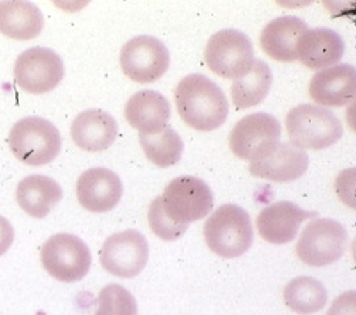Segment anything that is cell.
<instances>
[{"label":"cell","mask_w":356,"mask_h":315,"mask_svg":"<svg viewBox=\"0 0 356 315\" xmlns=\"http://www.w3.org/2000/svg\"><path fill=\"white\" fill-rule=\"evenodd\" d=\"M178 115L194 130L212 131L225 123L229 102L224 91L208 76L191 74L174 91Z\"/></svg>","instance_id":"cell-1"},{"label":"cell","mask_w":356,"mask_h":315,"mask_svg":"<svg viewBox=\"0 0 356 315\" xmlns=\"http://www.w3.org/2000/svg\"><path fill=\"white\" fill-rule=\"evenodd\" d=\"M204 236L215 255L224 259L239 257L253 243L250 216L238 205H222L205 222Z\"/></svg>","instance_id":"cell-2"},{"label":"cell","mask_w":356,"mask_h":315,"mask_svg":"<svg viewBox=\"0 0 356 315\" xmlns=\"http://www.w3.org/2000/svg\"><path fill=\"white\" fill-rule=\"evenodd\" d=\"M291 145L304 150H323L334 146L343 134L342 122L330 109L316 105H298L286 116Z\"/></svg>","instance_id":"cell-3"},{"label":"cell","mask_w":356,"mask_h":315,"mask_svg":"<svg viewBox=\"0 0 356 315\" xmlns=\"http://www.w3.org/2000/svg\"><path fill=\"white\" fill-rule=\"evenodd\" d=\"M9 146L19 161L40 167L58 157L63 140L58 129L50 120L29 116L13 124L9 133Z\"/></svg>","instance_id":"cell-4"},{"label":"cell","mask_w":356,"mask_h":315,"mask_svg":"<svg viewBox=\"0 0 356 315\" xmlns=\"http://www.w3.org/2000/svg\"><path fill=\"white\" fill-rule=\"evenodd\" d=\"M205 63L218 76L236 81L245 76L254 63L253 44L239 30H220L207 42Z\"/></svg>","instance_id":"cell-5"},{"label":"cell","mask_w":356,"mask_h":315,"mask_svg":"<svg viewBox=\"0 0 356 315\" xmlns=\"http://www.w3.org/2000/svg\"><path fill=\"white\" fill-rule=\"evenodd\" d=\"M165 215L178 225H187L205 218L213 208V194L202 179L191 175L177 177L160 195Z\"/></svg>","instance_id":"cell-6"},{"label":"cell","mask_w":356,"mask_h":315,"mask_svg":"<svg viewBox=\"0 0 356 315\" xmlns=\"http://www.w3.org/2000/svg\"><path fill=\"white\" fill-rule=\"evenodd\" d=\"M348 232L342 223L323 218L309 222L296 246L298 259L313 267H323L338 261L346 252Z\"/></svg>","instance_id":"cell-7"},{"label":"cell","mask_w":356,"mask_h":315,"mask_svg":"<svg viewBox=\"0 0 356 315\" xmlns=\"http://www.w3.org/2000/svg\"><path fill=\"white\" fill-rule=\"evenodd\" d=\"M41 263L46 272L58 282L82 280L91 268V250L82 239L71 234H57L41 248Z\"/></svg>","instance_id":"cell-8"},{"label":"cell","mask_w":356,"mask_h":315,"mask_svg":"<svg viewBox=\"0 0 356 315\" xmlns=\"http://www.w3.org/2000/svg\"><path fill=\"white\" fill-rule=\"evenodd\" d=\"M282 136L280 122L269 113H252L242 118L229 134L232 153L246 161H257L269 156L279 145Z\"/></svg>","instance_id":"cell-9"},{"label":"cell","mask_w":356,"mask_h":315,"mask_svg":"<svg viewBox=\"0 0 356 315\" xmlns=\"http://www.w3.org/2000/svg\"><path fill=\"white\" fill-rule=\"evenodd\" d=\"M65 74L63 58L46 47H33L22 53L15 64V81L24 92L41 95L53 91Z\"/></svg>","instance_id":"cell-10"},{"label":"cell","mask_w":356,"mask_h":315,"mask_svg":"<svg viewBox=\"0 0 356 315\" xmlns=\"http://www.w3.org/2000/svg\"><path fill=\"white\" fill-rule=\"evenodd\" d=\"M123 74L139 83L160 79L170 67V53L164 44L152 35H138L129 40L120 51Z\"/></svg>","instance_id":"cell-11"},{"label":"cell","mask_w":356,"mask_h":315,"mask_svg":"<svg viewBox=\"0 0 356 315\" xmlns=\"http://www.w3.org/2000/svg\"><path fill=\"white\" fill-rule=\"evenodd\" d=\"M149 253L146 238L135 229H129L109 236L101 248L99 259L108 273L120 279H131L143 272Z\"/></svg>","instance_id":"cell-12"},{"label":"cell","mask_w":356,"mask_h":315,"mask_svg":"<svg viewBox=\"0 0 356 315\" xmlns=\"http://www.w3.org/2000/svg\"><path fill=\"white\" fill-rule=\"evenodd\" d=\"M123 195L119 175L108 168H89L76 181V197L82 208L94 213L112 211Z\"/></svg>","instance_id":"cell-13"},{"label":"cell","mask_w":356,"mask_h":315,"mask_svg":"<svg viewBox=\"0 0 356 315\" xmlns=\"http://www.w3.org/2000/svg\"><path fill=\"white\" fill-rule=\"evenodd\" d=\"M317 212H308L294 202L280 201L260 211L256 225L260 236L269 243L284 245L296 239L300 225L316 218Z\"/></svg>","instance_id":"cell-14"},{"label":"cell","mask_w":356,"mask_h":315,"mask_svg":"<svg viewBox=\"0 0 356 315\" xmlns=\"http://www.w3.org/2000/svg\"><path fill=\"white\" fill-rule=\"evenodd\" d=\"M356 72L350 64H338L317 72L309 81V97L316 104L341 108L355 98Z\"/></svg>","instance_id":"cell-15"},{"label":"cell","mask_w":356,"mask_h":315,"mask_svg":"<svg viewBox=\"0 0 356 315\" xmlns=\"http://www.w3.org/2000/svg\"><path fill=\"white\" fill-rule=\"evenodd\" d=\"M308 154L291 143H280L269 156L252 161L249 171L257 178L273 183H293L308 168Z\"/></svg>","instance_id":"cell-16"},{"label":"cell","mask_w":356,"mask_h":315,"mask_svg":"<svg viewBox=\"0 0 356 315\" xmlns=\"http://www.w3.org/2000/svg\"><path fill=\"white\" fill-rule=\"evenodd\" d=\"M345 42L332 29L307 30L297 46V60L309 70H327L343 57Z\"/></svg>","instance_id":"cell-17"},{"label":"cell","mask_w":356,"mask_h":315,"mask_svg":"<svg viewBox=\"0 0 356 315\" xmlns=\"http://www.w3.org/2000/svg\"><path fill=\"white\" fill-rule=\"evenodd\" d=\"M74 143L85 152L109 149L118 138V123L112 115L99 109L81 112L71 124Z\"/></svg>","instance_id":"cell-18"},{"label":"cell","mask_w":356,"mask_h":315,"mask_svg":"<svg viewBox=\"0 0 356 315\" xmlns=\"http://www.w3.org/2000/svg\"><path fill=\"white\" fill-rule=\"evenodd\" d=\"M307 30V23L296 16L277 17L261 31V50L275 61L293 63L297 60L298 41Z\"/></svg>","instance_id":"cell-19"},{"label":"cell","mask_w":356,"mask_h":315,"mask_svg":"<svg viewBox=\"0 0 356 315\" xmlns=\"http://www.w3.org/2000/svg\"><path fill=\"white\" fill-rule=\"evenodd\" d=\"M126 120L140 134L159 133L168 124L171 108L168 101L152 89L136 92L124 106Z\"/></svg>","instance_id":"cell-20"},{"label":"cell","mask_w":356,"mask_h":315,"mask_svg":"<svg viewBox=\"0 0 356 315\" xmlns=\"http://www.w3.org/2000/svg\"><path fill=\"white\" fill-rule=\"evenodd\" d=\"M16 200L27 215L42 219L63 200V188L47 175L33 174L19 183Z\"/></svg>","instance_id":"cell-21"},{"label":"cell","mask_w":356,"mask_h":315,"mask_svg":"<svg viewBox=\"0 0 356 315\" xmlns=\"http://www.w3.org/2000/svg\"><path fill=\"white\" fill-rule=\"evenodd\" d=\"M44 29V16L31 2H0V34L27 41L38 37Z\"/></svg>","instance_id":"cell-22"},{"label":"cell","mask_w":356,"mask_h":315,"mask_svg":"<svg viewBox=\"0 0 356 315\" xmlns=\"http://www.w3.org/2000/svg\"><path fill=\"white\" fill-rule=\"evenodd\" d=\"M273 82L270 67L264 61L254 60L250 71L236 79L231 86V97L236 109H249L259 105L269 95Z\"/></svg>","instance_id":"cell-23"},{"label":"cell","mask_w":356,"mask_h":315,"mask_svg":"<svg viewBox=\"0 0 356 315\" xmlns=\"http://www.w3.org/2000/svg\"><path fill=\"white\" fill-rule=\"evenodd\" d=\"M284 301L290 309L300 315L321 311L328 300V293L321 282L313 277H297L284 287Z\"/></svg>","instance_id":"cell-24"},{"label":"cell","mask_w":356,"mask_h":315,"mask_svg":"<svg viewBox=\"0 0 356 315\" xmlns=\"http://www.w3.org/2000/svg\"><path fill=\"white\" fill-rule=\"evenodd\" d=\"M139 140L147 160L160 168L175 165L183 157L184 142L180 134L168 126L159 133L140 134Z\"/></svg>","instance_id":"cell-25"},{"label":"cell","mask_w":356,"mask_h":315,"mask_svg":"<svg viewBox=\"0 0 356 315\" xmlns=\"http://www.w3.org/2000/svg\"><path fill=\"white\" fill-rule=\"evenodd\" d=\"M94 315H138V302L124 287L109 284L102 289Z\"/></svg>","instance_id":"cell-26"},{"label":"cell","mask_w":356,"mask_h":315,"mask_svg":"<svg viewBox=\"0 0 356 315\" xmlns=\"http://www.w3.org/2000/svg\"><path fill=\"white\" fill-rule=\"evenodd\" d=\"M149 223H150V229L153 231V234L160 238L161 241H175L178 238H181L188 227L187 225H178L175 222H172L165 212L163 211L161 207V200L160 197H157L149 208Z\"/></svg>","instance_id":"cell-27"},{"label":"cell","mask_w":356,"mask_h":315,"mask_svg":"<svg viewBox=\"0 0 356 315\" xmlns=\"http://www.w3.org/2000/svg\"><path fill=\"white\" fill-rule=\"evenodd\" d=\"M327 315H356V294L353 290L337 297Z\"/></svg>","instance_id":"cell-28"},{"label":"cell","mask_w":356,"mask_h":315,"mask_svg":"<svg viewBox=\"0 0 356 315\" xmlns=\"http://www.w3.org/2000/svg\"><path fill=\"white\" fill-rule=\"evenodd\" d=\"M15 241V229L12 223L0 215V256H3Z\"/></svg>","instance_id":"cell-29"}]
</instances>
